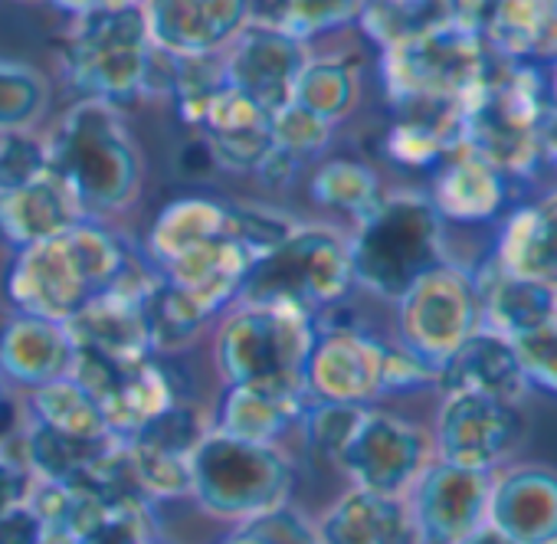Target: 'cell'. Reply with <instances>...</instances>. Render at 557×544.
Masks as SVG:
<instances>
[{
  "instance_id": "1",
  "label": "cell",
  "mask_w": 557,
  "mask_h": 544,
  "mask_svg": "<svg viewBox=\"0 0 557 544\" xmlns=\"http://www.w3.org/2000/svg\"><path fill=\"white\" fill-rule=\"evenodd\" d=\"M132 246L96 217L70 230L14 249L8 269V299L24 316L66 325L89 302L119 289L135 269Z\"/></svg>"
},
{
  "instance_id": "2",
  "label": "cell",
  "mask_w": 557,
  "mask_h": 544,
  "mask_svg": "<svg viewBox=\"0 0 557 544\" xmlns=\"http://www.w3.org/2000/svg\"><path fill=\"white\" fill-rule=\"evenodd\" d=\"M492 60L479 34L446 21L381 50V83L400 115L440 125L462 148V102L485 79Z\"/></svg>"
},
{
  "instance_id": "3",
  "label": "cell",
  "mask_w": 557,
  "mask_h": 544,
  "mask_svg": "<svg viewBox=\"0 0 557 544\" xmlns=\"http://www.w3.org/2000/svg\"><path fill=\"white\" fill-rule=\"evenodd\" d=\"M53 174L70 187L86 217L125 210L141 187V154L119 109L79 99L47 141Z\"/></svg>"
},
{
  "instance_id": "4",
  "label": "cell",
  "mask_w": 557,
  "mask_h": 544,
  "mask_svg": "<svg viewBox=\"0 0 557 544\" xmlns=\"http://www.w3.org/2000/svg\"><path fill=\"white\" fill-rule=\"evenodd\" d=\"M355 289L351 243L325 223H296V230L262 252L239 286V306H269L312 316L315 322L338 309Z\"/></svg>"
},
{
  "instance_id": "5",
  "label": "cell",
  "mask_w": 557,
  "mask_h": 544,
  "mask_svg": "<svg viewBox=\"0 0 557 544\" xmlns=\"http://www.w3.org/2000/svg\"><path fill=\"white\" fill-rule=\"evenodd\" d=\"M550 109L544 70L492 60L485 79L462 102V148L482 154L508 181L534 177L541 158V125Z\"/></svg>"
},
{
  "instance_id": "6",
  "label": "cell",
  "mask_w": 557,
  "mask_h": 544,
  "mask_svg": "<svg viewBox=\"0 0 557 544\" xmlns=\"http://www.w3.org/2000/svg\"><path fill=\"white\" fill-rule=\"evenodd\" d=\"M351 269L355 286L397 302L423 272L446 259L443 217L420 190L384 194V200L355 223Z\"/></svg>"
},
{
  "instance_id": "7",
  "label": "cell",
  "mask_w": 557,
  "mask_h": 544,
  "mask_svg": "<svg viewBox=\"0 0 557 544\" xmlns=\"http://www.w3.org/2000/svg\"><path fill=\"white\" fill-rule=\"evenodd\" d=\"M151 34L141 4H109L76 17L63 44V73L79 99L112 109L145 99L151 66Z\"/></svg>"
},
{
  "instance_id": "8",
  "label": "cell",
  "mask_w": 557,
  "mask_h": 544,
  "mask_svg": "<svg viewBox=\"0 0 557 544\" xmlns=\"http://www.w3.org/2000/svg\"><path fill=\"white\" fill-rule=\"evenodd\" d=\"M293 459L278 443H246L210 426L190 456V498L213 518L249 521L289 502Z\"/></svg>"
},
{
  "instance_id": "9",
  "label": "cell",
  "mask_w": 557,
  "mask_h": 544,
  "mask_svg": "<svg viewBox=\"0 0 557 544\" xmlns=\"http://www.w3.org/2000/svg\"><path fill=\"white\" fill-rule=\"evenodd\" d=\"M315 335L312 316L236 302L216 329L213 358L226 384L306 391L302 371Z\"/></svg>"
},
{
  "instance_id": "10",
  "label": "cell",
  "mask_w": 557,
  "mask_h": 544,
  "mask_svg": "<svg viewBox=\"0 0 557 544\" xmlns=\"http://www.w3.org/2000/svg\"><path fill=\"white\" fill-rule=\"evenodd\" d=\"M397 306V345L440 368L482 329V302L472 269L443 259L394 302Z\"/></svg>"
},
{
  "instance_id": "11",
  "label": "cell",
  "mask_w": 557,
  "mask_h": 544,
  "mask_svg": "<svg viewBox=\"0 0 557 544\" xmlns=\"http://www.w3.org/2000/svg\"><path fill=\"white\" fill-rule=\"evenodd\" d=\"M430 462L433 436L423 426L397 413L364 407L351 440L335 459V469H342L358 489L407 495Z\"/></svg>"
},
{
  "instance_id": "12",
  "label": "cell",
  "mask_w": 557,
  "mask_h": 544,
  "mask_svg": "<svg viewBox=\"0 0 557 544\" xmlns=\"http://www.w3.org/2000/svg\"><path fill=\"white\" fill-rule=\"evenodd\" d=\"M524 417L518 404L485 394H446L436 413L433 456L462 469L495 472L521 443Z\"/></svg>"
},
{
  "instance_id": "13",
  "label": "cell",
  "mask_w": 557,
  "mask_h": 544,
  "mask_svg": "<svg viewBox=\"0 0 557 544\" xmlns=\"http://www.w3.org/2000/svg\"><path fill=\"white\" fill-rule=\"evenodd\" d=\"M220 60L226 86L275 115L293 102L296 83L309 63V44L262 17H252Z\"/></svg>"
},
{
  "instance_id": "14",
  "label": "cell",
  "mask_w": 557,
  "mask_h": 544,
  "mask_svg": "<svg viewBox=\"0 0 557 544\" xmlns=\"http://www.w3.org/2000/svg\"><path fill=\"white\" fill-rule=\"evenodd\" d=\"M387 342L351 322H319L302 384L309 400L368 407L381 397Z\"/></svg>"
},
{
  "instance_id": "15",
  "label": "cell",
  "mask_w": 557,
  "mask_h": 544,
  "mask_svg": "<svg viewBox=\"0 0 557 544\" xmlns=\"http://www.w3.org/2000/svg\"><path fill=\"white\" fill-rule=\"evenodd\" d=\"M492 479L495 472L462 469L433 456L407 492L423 544H459L479 531L488 518Z\"/></svg>"
},
{
  "instance_id": "16",
  "label": "cell",
  "mask_w": 557,
  "mask_h": 544,
  "mask_svg": "<svg viewBox=\"0 0 557 544\" xmlns=\"http://www.w3.org/2000/svg\"><path fill=\"white\" fill-rule=\"evenodd\" d=\"M151 44L171 57H216L256 17V0H145Z\"/></svg>"
},
{
  "instance_id": "17",
  "label": "cell",
  "mask_w": 557,
  "mask_h": 544,
  "mask_svg": "<svg viewBox=\"0 0 557 544\" xmlns=\"http://www.w3.org/2000/svg\"><path fill=\"white\" fill-rule=\"evenodd\" d=\"M511 544H554L557 541V469L511 466L495 472L488 495V518Z\"/></svg>"
},
{
  "instance_id": "18",
  "label": "cell",
  "mask_w": 557,
  "mask_h": 544,
  "mask_svg": "<svg viewBox=\"0 0 557 544\" xmlns=\"http://www.w3.org/2000/svg\"><path fill=\"white\" fill-rule=\"evenodd\" d=\"M252 262L256 256L233 233V220H230V230L223 236L158 269V276L177 286L207 319H213L216 312L236 306L239 286L246 280V272L252 269Z\"/></svg>"
},
{
  "instance_id": "19",
  "label": "cell",
  "mask_w": 557,
  "mask_h": 544,
  "mask_svg": "<svg viewBox=\"0 0 557 544\" xmlns=\"http://www.w3.org/2000/svg\"><path fill=\"white\" fill-rule=\"evenodd\" d=\"M216 168L256 174L272 154V115L233 86H220L197 125Z\"/></svg>"
},
{
  "instance_id": "20",
  "label": "cell",
  "mask_w": 557,
  "mask_h": 544,
  "mask_svg": "<svg viewBox=\"0 0 557 544\" xmlns=\"http://www.w3.org/2000/svg\"><path fill=\"white\" fill-rule=\"evenodd\" d=\"M322 544H423L407 495L351 485L319 518Z\"/></svg>"
},
{
  "instance_id": "21",
  "label": "cell",
  "mask_w": 557,
  "mask_h": 544,
  "mask_svg": "<svg viewBox=\"0 0 557 544\" xmlns=\"http://www.w3.org/2000/svg\"><path fill=\"white\" fill-rule=\"evenodd\" d=\"M426 197L443 223H488L505 210L511 190L508 177L495 164L469 148H456L436 164Z\"/></svg>"
},
{
  "instance_id": "22",
  "label": "cell",
  "mask_w": 557,
  "mask_h": 544,
  "mask_svg": "<svg viewBox=\"0 0 557 544\" xmlns=\"http://www.w3.org/2000/svg\"><path fill=\"white\" fill-rule=\"evenodd\" d=\"M436 387L443 394H456V391L485 394V397L518 404V407L531 391L521 374L511 338L488 332V329H479L472 338L462 342V348L440 368Z\"/></svg>"
},
{
  "instance_id": "23",
  "label": "cell",
  "mask_w": 557,
  "mask_h": 544,
  "mask_svg": "<svg viewBox=\"0 0 557 544\" xmlns=\"http://www.w3.org/2000/svg\"><path fill=\"white\" fill-rule=\"evenodd\" d=\"M73 355V338L60 322L14 312L0 329V374L30 391L66 378Z\"/></svg>"
},
{
  "instance_id": "24",
  "label": "cell",
  "mask_w": 557,
  "mask_h": 544,
  "mask_svg": "<svg viewBox=\"0 0 557 544\" xmlns=\"http://www.w3.org/2000/svg\"><path fill=\"white\" fill-rule=\"evenodd\" d=\"M482 44L502 63L557 66V0H495Z\"/></svg>"
},
{
  "instance_id": "25",
  "label": "cell",
  "mask_w": 557,
  "mask_h": 544,
  "mask_svg": "<svg viewBox=\"0 0 557 544\" xmlns=\"http://www.w3.org/2000/svg\"><path fill=\"white\" fill-rule=\"evenodd\" d=\"M472 276L482 302V329L518 338L557 322V289L511 276L495 259L475 269Z\"/></svg>"
},
{
  "instance_id": "26",
  "label": "cell",
  "mask_w": 557,
  "mask_h": 544,
  "mask_svg": "<svg viewBox=\"0 0 557 544\" xmlns=\"http://www.w3.org/2000/svg\"><path fill=\"white\" fill-rule=\"evenodd\" d=\"M495 262L511 276L557 289V190L505 217Z\"/></svg>"
},
{
  "instance_id": "27",
  "label": "cell",
  "mask_w": 557,
  "mask_h": 544,
  "mask_svg": "<svg viewBox=\"0 0 557 544\" xmlns=\"http://www.w3.org/2000/svg\"><path fill=\"white\" fill-rule=\"evenodd\" d=\"M309 407V394L299 387H252L226 384L213 430L246 443H278Z\"/></svg>"
},
{
  "instance_id": "28",
  "label": "cell",
  "mask_w": 557,
  "mask_h": 544,
  "mask_svg": "<svg viewBox=\"0 0 557 544\" xmlns=\"http://www.w3.org/2000/svg\"><path fill=\"white\" fill-rule=\"evenodd\" d=\"M187 381L184 374L161 361L158 355H151L148 361H141L138 368H132L102 400V417L106 426L112 433V440H128L132 433H138L148 420H154L158 413H164L168 407L187 400L184 394Z\"/></svg>"
},
{
  "instance_id": "29",
  "label": "cell",
  "mask_w": 557,
  "mask_h": 544,
  "mask_svg": "<svg viewBox=\"0 0 557 544\" xmlns=\"http://www.w3.org/2000/svg\"><path fill=\"white\" fill-rule=\"evenodd\" d=\"M83 217L86 213L79 210L70 187L53 174V168L50 174H44L40 181L21 190L0 194V239L11 243L14 249L44 243L70 230Z\"/></svg>"
},
{
  "instance_id": "30",
  "label": "cell",
  "mask_w": 557,
  "mask_h": 544,
  "mask_svg": "<svg viewBox=\"0 0 557 544\" xmlns=\"http://www.w3.org/2000/svg\"><path fill=\"white\" fill-rule=\"evenodd\" d=\"M233 220V203L213 197H177L158 210L148 230V262L154 269L171 265L174 259L200 249L203 243L223 236Z\"/></svg>"
},
{
  "instance_id": "31",
  "label": "cell",
  "mask_w": 557,
  "mask_h": 544,
  "mask_svg": "<svg viewBox=\"0 0 557 544\" xmlns=\"http://www.w3.org/2000/svg\"><path fill=\"white\" fill-rule=\"evenodd\" d=\"M361 96V79H358V63L351 57H309L293 102L312 115H319L329 125H338L351 109L358 106Z\"/></svg>"
},
{
  "instance_id": "32",
  "label": "cell",
  "mask_w": 557,
  "mask_h": 544,
  "mask_svg": "<svg viewBox=\"0 0 557 544\" xmlns=\"http://www.w3.org/2000/svg\"><path fill=\"white\" fill-rule=\"evenodd\" d=\"M112 440H83V436H70L60 433L47 423L30 420L21 433V449H24V462L30 469L34 479L40 482H73L83 475V469L109 446Z\"/></svg>"
},
{
  "instance_id": "33",
  "label": "cell",
  "mask_w": 557,
  "mask_h": 544,
  "mask_svg": "<svg viewBox=\"0 0 557 544\" xmlns=\"http://www.w3.org/2000/svg\"><path fill=\"white\" fill-rule=\"evenodd\" d=\"M30 413L37 423H47L60 433L83 436V440H112L99 400L76 384L70 374L30 391Z\"/></svg>"
},
{
  "instance_id": "34",
  "label": "cell",
  "mask_w": 557,
  "mask_h": 544,
  "mask_svg": "<svg viewBox=\"0 0 557 544\" xmlns=\"http://www.w3.org/2000/svg\"><path fill=\"white\" fill-rule=\"evenodd\" d=\"M309 190L319 207L348 213L355 223L364 220L384 200V187H381V177L374 174V168H368L364 161H355V158H332V161L319 164Z\"/></svg>"
},
{
  "instance_id": "35",
  "label": "cell",
  "mask_w": 557,
  "mask_h": 544,
  "mask_svg": "<svg viewBox=\"0 0 557 544\" xmlns=\"http://www.w3.org/2000/svg\"><path fill=\"white\" fill-rule=\"evenodd\" d=\"M449 21L446 0H361L358 24L381 47H397Z\"/></svg>"
},
{
  "instance_id": "36",
  "label": "cell",
  "mask_w": 557,
  "mask_h": 544,
  "mask_svg": "<svg viewBox=\"0 0 557 544\" xmlns=\"http://www.w3.org/2000/svg\"><path fill=\"white\" fill-rule=\"evenodd\" d=\"M50 106V83L24 63H0V135L27 132Z\"/></svg>"
},
{
  "instance_id": "37",
  "label": "cell",
  "mask_w": 557,
  "mask_h": 544,
  "mask_svg": "<svg viewBox=\"0 0 557 544\" xmlns=\"http://www.w3.org/2000/svg\"><path fill=\"white\" fill-rule=\"evenodd\" d=\"M358 14H361V0H275L262 21L283 27L286 34L309 44L315 37L358 24Z\"/></svg>"
},
{
  "instance_id": "38",
  "label": "cell",
  "mask_w": 557,
  "mask_h": 544,
  "mask_svg": "<svg viewBox=\"0 0 557 544\" xmlns=\"http://www.w3.org/2000/svg\"><path fill=\"white\" fill-rule=\"evenodd\" d=\"M384 151L404 168H436L449 151H456V145L440 125L400 115L384 135Z\"/></svg>"
},
{
  "instance_id": "39",
  "label": "cell",
  "mask_w": 557,
  "mask_h": 544,
  "mask_svg": "<svg viewBox=\"0 0 557 544\" xmlns=\"http://www.w3.org/2000/svg\"><path fill=\"white\" fill-rule=\"evenodd\" d=\"M361 413H364V407H355V404H322V400H309L299 426H302V436H306L309 449L319 453L325 462L335 466V459L342 456L345 443L351 440Z\"/></svg>"
},
{
  "instance_id": "40",
  "label": "cell",
  "mask_w": 557,
  "mask_h": 544,
  "mask_svg": "<svg viewBox=\"0 0 557 544\" xmlns=\"http://www.w3.org/2000/svg\"><path fill=\"white\" fill-rule=\"evenodd\" d=\"M332 135H335V125L299 109L296 102H289L286 109H278L272 115V148L299 164L312 154H322L329 148Z\"/></svg>"
},
{
  "instance_id": "41",
  "label": "cell",
  "mask_w": 557,
  "mask_h": 544,
  "mask_svg": "<svg viewBox=\"0 0 557 544\" xmlns=\"http://www.w3.org/2000/svg\"><path fill=\"white\" fill-rule=\"evenodd\" d=\"M161 528L151 505H119L106 508L76 541L79 544H154Z\"/></svg>"
},
{
  "instance_id": "42",
  "label": "cell",
  "mask_w": 557,
  "mask_h": 544,
  "mask_svg": "<svg viewBox=\"0 0 557 544\" xmlns=\"http://www.w3.org/2000/svg\"><path fill=\"white\" fill-rule=\"evenodd\" d=\"M50 174V151L30 132L0 135V194L21 190Z\"/></svg>"
},
{
  "instance_id": "43",
  "label": "cell",
  "mask_w": 557,
  "mask_h": 544,
  "mask_svg": "<svg viewBox=\"0 0 557 544\" xmlns=\"http://www.w3.org/2000/svg\"><path fill=\"white\" fill-rule=\"evenodd\" d=\"M528 387L557 397V322L511 338Z\"/></svg>"
},
{
  "instance_id": "44",
  "label": "cell",
  "mask_w": 557,
  "mask_h": 544,
  "mask_svg": "<svg viewBox=\"0 0 557 544\" xmlns=\"http://www.w3.org/2000/svg\"><path fill=\"white\" fill-rule=\"evenodd\" d=\"M420 387H436V371L423 364L417 355H410L404 345H387L384 351V371H381V397L387 394H407Z\"/></svg>"
},
{
  "instance_id": "45",
  "label": "cell",
  "mask_w": 557,
  "mask_h": 544,
  "mask_svg": "<svg viewBox=\"0 0 557 544\" xmlns=\"http://www.w3.org/2000/svg\"><path fill=\"white\" fill-rule=\"evenodd\" d=\"M34 475L24 462V453H14L11 443L0 446V511H8L30 498Z\"/></svg>"
},
{
  "instance_id": "46",
  "label": "cell",
  "mask_w": 557,
  "mask_h": 544,
  "mask_svg": "<svg viewBox=\"0 0 557 544\" xmlns=\"http://www.w3.org/2000/svg\"><path fill=\"white\" fill-rule=\"evenodd\" d=\"M47 534L50 531L30 502H21L8 511H0V544H40Z\"/></svg>"
},
{
  "instance_id": "47",
  "label": "cell",
  "mask_w": 557,
  "mask_h": 544,
  "mask_svg": "<svg viewBox=\"0 0 557 544\" xmlns=\"http://www.w3.org/2000/svg\"><path fill=\"white\" fill-rule=\"evenodd\" d=\"M492 8H495V0H446L449 21L472 30V34H479V37H482V27H485Z\"/></svg>"
},
{
  "instance_id": "48",
  "label": "cell",
  "mask_w": 557,
  "mask_h": 544,
  "mask_svg": "<svg viewBox=\"0 0 557 544\" xmlns=\"http://www.w3.org/2000/svg\"><path fill=\"white\" fill-rule=\"evenodd\" d=\"M24 433V413L11 397H0V446H8Z\"/></svg>"
},
{
  "instance_id": "49",
  "label": "cell",
  "mask_w": 557,
  "mask_h": 544,
  "mask_svg": "<svg viewBox=\"0 0 557 544\" xmlns=\"http://www.w3.org/2000/svg\"><path fill=\"white\" fill-rule=\"evenodd\" d=\"M220 544H272V541H265L256 528H249L246 521H239Z\"/></svg>"
},
{
  "instance_id": "50",
  "label": "cell",
  "mask_w": 557,
  "mask_h": 544,
  "mask_svg": "<svg viewBox=\"0 0 557 544\" xmlns=\"http://www.w3.org/2000/svg\"><path fill=\"white\" fill-rule=\"evenodd\" d=\"M459 544H511V541H508L505 534H498L492 524H482L479 531H472V534H469V537H462Z\"/></svg>"
},
{
  "instance_id": "51",
  "label": "cell",
  "mask_w": 557,
  "mask_h": 544,
  "mask_svg": "<svg viewBox=\"0 0 557 544\" xmlns=\"http://www.w3.org/2000/svg\"><path fill=\"white\" fill-rule=\"evenodd\" d=\"M40 544H79L76 537H70V534H47Z\"/></svg>"
},
{
  "instance_id": "52",
  "label": "cell",
  "mask_w": 557,
  "mask_h": 544,
  "mask_svg": "<svg viewBox=\"0 0 557 544\" xmlns=\"http://www.w3.org/2000/svg\"><path fill=\"white\" fill-rule=\"evenodd\" d=\"M109 4H145V0H106V8Z\"/></svg>"
},
{
  "instance_id": "53",
  "label": "cell",
  "mask_w": 557,
  "mask_h": 544,
  "mask_svg": "<svg viewBox=\"0 0 557 544\" xmlns=\"http://www.w3.org/2000/svg\"><path fill=\"white\" fill-rule=\"evenodd\" d=\"M154 544H177V541H171V537H164V534H161V537H158Z\"/></svg>"
},
{
  "instance_id": "54",
  "label": "cell",
  "mask_w": 557,
  "mask_h": 544,
  "mask_svg": "<svg viewBox=\"0 0 557 544\" xmlns=\"http://www.w3.org/2000/svg\"><path fill=\"white\" fill-rule=\"evenodd\" d=\"M554 544H557V541H554Z\"/></svg>"
}]
</instances>
